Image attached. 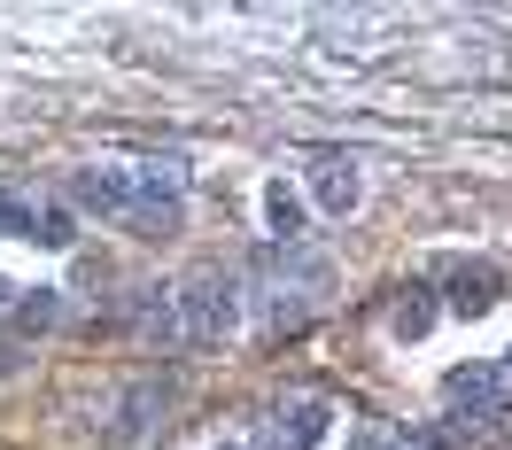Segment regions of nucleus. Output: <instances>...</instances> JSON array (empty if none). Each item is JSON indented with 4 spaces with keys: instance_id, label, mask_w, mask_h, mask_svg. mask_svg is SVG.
I'll return each mask as SVG.
<instances>
[{
    "instance_id": "nucleus-1",
    "label": "nucleus",
    "mask_w": 512,
    "mask_h": 450,
    "mask_svg": "<svg viewBox=\"0 0 512 450\" xmlns=\"http://www.w3.org/2000/svg\"><path fill=\"white\" fill-rule=\"evenodd\" d=\"M171 303H179V342L194 350H225L241 326V288L225 272H194L187 288H171Z\"/></svg>"
},
{
    "instance_id": "nucleus-2",
    "label": "nucleus",
    "mask_w": 512,
    "mask_h": 450,
    "mask_svg": "<svg viewBox=\"0 0 512 450\" xmlns=\"http://www.w3.org/2000/svg\"><path fill=\"white\" fill-rule=\"evenodd\" d=\"M163 412H171V381H125L117 388V404H109V419H101V443L109 450H140L148 435L163 427Z\"/></svg>"
},
{
    "instance_id": "nucleus-3",
    "label": "nucleus",
    "mask_w": 512,
    "mask_h": 450,
    "mask_svg": "<svg viewBox=\"0 0 512 450\" xmlns=\"http://www.w3.org/2000/svg\"><path fill=\"white\" fill-rule=\"evenodd\" d=\"M443 404L458 419H474V427H489V419H505L512 412V381H505V365H450L443 373Z\"/></svg>"
},
{
    "instance_id": "nucleus-4",
    "label": "nucleus",
    "mask_w": 512,
    "mask_h": 450,
    "mask_svg": "<svg viewBox=\"0 0 512 450\" xmlns=\"http://www.w3.org/2000/svg\"><path fill=\"white\" fill-rule=\"evenodd\" d=\"M179 202H187L179 163H132V210H125L132 233H171V225H179Z\"/></svg>"
},
{
    "instance_id": "nucleus-5",
    "label": "nucleus",
    "mask_w": 512,
    "mask_h": 450,
    "mask_svg": "<svg viewBox=\"0 0 512 450\" xmlns=\"http://www.w3.org/2000/svg\"><path fill=\"white\" fill-rule=\"evenodd\" d=\"M70 210H86V218H125L132 210V163L125 156L78 163V171H70Z\"/></svg>"
},
{
    "instance_id": "nucleus-6",
    "label": "nucleus",
    "mask_w": 512,
    "mask_h": 450,
    "mask_svg": "<svg viewBox=\"0 0 512 450\" xmlns=\"http://www.w3.org/2000/svg\"><path fill=\"white\" fill-rule=\"evenodd\" d=\"M303 202L319 210V218H350L357 202H365V163L357 156H326L311 179H303Z\"/></svg>"
},
{
    "instance_id": "nucleus-7",
    "label": "nucleus",
    "mask_w": 512,
    "mask_h": 450,
    "mask_svg": "<svg viewBox=\"0 0 512 450\" xmlns=\"http://www.w3.org/2000/svg\"><path fill=\"white\" fill-rule=\"evenodd\" d=\"M125 319H132V334L140 342H179V303H171V288H132V303H125Z\"/></svg>"
},
{
    "instance_id": "nucleus-8",
    "label": "nucleus",
    "mask_w": 512,
    "mask_h": 450,
    "mask_svg": "<svg viewBox=\"0 0 512 450\" xmlns=\"http://www.w3.org/2000/svg\"><path fill=\"white\" fill-rule=\"evenodd\" d=\"M280 443H288V450H326V443H334V404H319V396L280 404Z\"/></svg>"
},
{
    "instance_id": "nucleus-9",
    "label": "nucleus",
    "mask_w": 512,
    "mask_h": 450,
    "mask_svg": "<svg viewBox=\"0 0 512 450\" xmlns=\"http://www.w3.org/2000/svg\"><path fill=\"white\" fill-rule=\"evenodd\" d=\"M303 225H311L303 187H295V179H264V233H272V241H295Z\"/></svg>"
},
{
    "instance_id": "nucleus-10",
    "label": "nucleus",
    "mask_w": 512,
    "mask_h": 450,
    "mask_svg": "<svg viewBox=\"0 0 512 450\" xmlns=\"http://www.w3.org/2000/svg\"><path fill=\"white\" fill-rule=\"evenodd\" d=\"M497 295H505V280H497L489 264H458V280L443 288V303L458 311V319H481V311H489Z\"/></svg>"
},
{
    "instance_id": "nucleus-11",
    "label": "nucleus",
    "mask_w": 512,
    "mask_h": 450,
    "mask_svg": "<svg viewBox=\"0 0 512 450\" xmlns=\"http://www.w3.org/2000/svg\"><path fill=\"white\" fill-rule=\"evenodd\" d=\"M435 319H443V295H435V288H404V295H396V311H388V334H396V342H427Z\"/></svg>"
},
{
    "instance_id": "nucleus-12",
    "label": "nucleus",
    "mask_w": 512,
    "mask_h": 450,
    "mask_svg": "<svg viewBox=\"0 0 512 450\" xmlns=\"http://www.w3.org/2000/svg\"><path fill=\"white\" fill-rule=\"evenodd\" d=\"M303 319H311V295H295V288H280V280H264V295H256V326H264V334H295Z\"/></svg>"
},
{
    "instance_id": "nucleus-13",
    "label": "nucleus",
    "mask_w": 512,
    "mask_h": 450,
    "mask_svg": "<svg viewBox=\"0 0 512 450\" xmlns=\"http://www.w3.org/2000/svg\"><path fill=\"white\" fill-rule=\"evenodd\" d=\"M8 326H16V334H55V326H63V288H24L8 303Z\"/></svg>"
},
{
    "instance_id": "nucleus-14",
    "label": "nucleus",
    "mask_w": 512,
    "mask_h": 450,
    "mask_svg": "<svg viewBox=\"0 0 512 450\" xmlns=\"http://www.w3.org/2000/svg\"><path fill=\"white\" fill-rule=\"evenodd\" d=\"M70 288H78V295H109V288H117V257L78 249V257H70Z\"/></svg>"
},
{
    "instance_id": "nucleus-15",
    "label": "nucleus",
    "mask_w": 512,
    "mask_h": 450,
    "mask_svg": "<svg viewBox=\"0 0 512 450\" xmlns=\"http://www.w3.org/2000/svg\"><path fill=\"white\" fill-rule=\"evenodd\" d=\"M32 225H39V202H32V194H16V187H0V233L32 241Z\"/></svg>"
},
{
    "instance_id": "nucleus-16",
    "label": "nucleus",
    "mask_w": 512,
    "mask_h": 450,
    "mask_svg": "<svg viewBox=\"0 0 512 450\" xmlns=\"http://www.w3.org/2000/svg\"><path fill=\"white\" fill-rule=\"evenodd\" d=\"M32 241H39V249H70V202H39Z\"/></svg>"
},
{
    "instance_id": "nucleus-17",
    "label": "nucleus",
    "mask_w": 512,
    "mask_h": 450,
    "mask_svg": "<svg viewBox=\"0 0 512 450\" xmlns=\"http://www.w3.org/2000/svg\"><path fill=\"white\" fill-rule=\"evenodd\" d=\"M388 443H396V435H381V427H357V435H350L342 450H388Z\"/></svg>"
},
{
    "instance_id": "nucleus-18",
    "label": "nucleus",
    "mask_w": 512,
    "mask_h": 450,
    "mask_svg": "<svg viewBox=\"0 0 512 450\" xmlns=\"http://www.w3.org/2000/svg\"><path fill=\"white\" fill-rule=\"evenodd\" d=\"M8 303H16V288H8V280H0V319H8Z\"/></svg>"
},
{
    "instance_id": "nucleus-19",
    "label": "nucleus",
    "mask_w": 512,
    "mask_h": 450,
    "mask_svg": "<svg viewBox=\"0 0 512 450\" xmlns=\"http://www.w3.org/2000/svg\"><path fill=\"white\" fill-rule=\"evenodd\" d=\"M249 450H288V443H280V435H264V443H249Z\"/></svg>"
},
{
    "instance_id": "nucleus-20",
    "label": "nucleus",
    "mask_w": 512,
    "mask_h": 450,
    "mask_svg": "<svg viewBox=\"0 0 512 450\" xmlns=\"http://www.w3.org/2000/svg\"><path fill=\"white\" fill-rule=\"evenodd\" d=\"M388 450H435V443H419V435H412V443H388Z\"/></svg>"
},
{
    "instance_id": "nucleus-21",
    "label": "nucleus",
    "mask_w": 512,
    "mask_h": 450,
    "mask_svg": "<svg viewBox=\"0 0 512 450\" xmlns=\"http://www.w3.org/2000/svg\"><path fill=\"white\" fill-rule=\"evenodd\" d=\"M210 450H249V443H210Z\"/></svg>"
},
{
    "instance_id": "nucleus-22",
    "label": "nucleus",
    "mask_w": 512,
    "mask_h": 450,
    "mask_svg": "<svg viewBox=\"0 0 512 450\" xmlns=\"http://www.w3.org/2000/svg\"><path fill=\"white\" fill-rule=\"evenodd\" d=\"M505 381H512V357H505Z\"/></svg>"
}]
</instances>
